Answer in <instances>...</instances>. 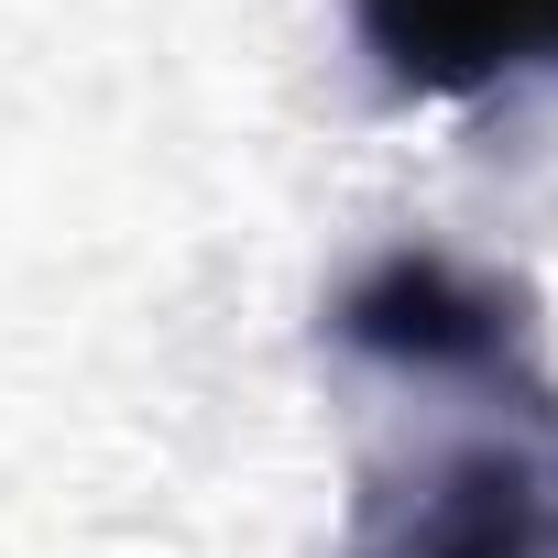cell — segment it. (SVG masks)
Segmentation results:
<instances>
[{
	"instance_id": "7a4b0ae2",
	"label": "cell",
	"mask_w": 558,
	"mask_h": 558,
	"mask_svg": "<svg viewBox=\"0 0 558 558\" xmlns=\"http://www.w3.org/2000/svg\"><path fill=\"white\" fill-rule=\"evenodd\" d=\"M351 34L405 99H493L558 66V0H351Z\"/></svg>"
},
{
	"instance_id": "6da1fadb",
	"label": "cell",
	"mask_w": 558,
	"mask_h": 558,
	"mask_svg": "<svg viewBox=\"0 0 558 558\" xmlns=\"http://www.w3.org/2000/svg\"><path fill=\"white\" fill-rule=\"evenodd\" d=\"M318 340L362 395L340 558H558V373L514 274L395 241Z\"/></svg>"
}]
</instances>
